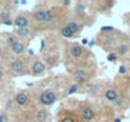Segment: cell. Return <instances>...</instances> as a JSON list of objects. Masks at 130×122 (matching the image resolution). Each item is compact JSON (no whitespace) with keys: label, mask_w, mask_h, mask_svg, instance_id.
Returning a JSON list of instances; mask_svg holds the SVG:
<instances>
[{"label":"cell","mask_w":130,"mask_h":122,"mask_svg":"<svg viewBox=\"0 0 130 122\" xmlns=\"http://www.w3.org/2000/svg\"><path fill=\"white\" fill-rule=\"evenodd\" d=\"M29 71H31V74H32V75L38 76V75H41V74H43V73L46 71V65L42 63L41 60L36 58V60H33V61H32L31 68H29Z\"/></svg>","instance_id":"cell-3"},{"label":"cell","mask_w":130,"mask_h":122,"mask_svg":"<svg viewBox=\"0 0 130 122\" xmlns=\"http://www.w3.org/2000/svg\"><path fill=\"white\" fill-rule=\"evenodd\" d=\"M29 24V18L26 14H18L14 19V26L15 28H23V27H28Z\"/></svg>","instance_id":"cell-8"},{"label":"cell","mask_w":130,"mask_h":122,"mask_svg":"<svg viewBox=\"0 0 130 122\" xmlns=\"http://www.w3.org/2000/svg\"><path fill=\"white\" fill-rule=\"evenodd\" d=\"M47 118H48V113H47L46 109H40V111L37 112V114H36L37 122H46Z\"/></svg>","instance_id":"cell-16"},{"label":"cell","mask_w":130,"mask_h":122,"mask_svg":"<svg viewBox=\"0 0 130 122\" xmlns=\"http://www.w3.org/2000/svg\"><path fill=\"white\" fill-rule=\"evenodd\" d=\"M126 71H127V70H126V66H125V65H121L120 69H119V74H120V75H125Z\"/></svg>","instance_id":"cell-25"},{"label":"cell","mask_w":130,"mask_h":122,"mask_svg":"<svg viewBox=\"0 0 130 122\" xmlns=\"http://www.w3.org/2000/svg\"><path fill=\"white\" fill-rule=\"evenodd\" d=\"M73 76H74V79L77 80V84H78L79 87L83 85V84H86L87 80H88V74H87V71H86L84 69H78V70H75L74 74H73Z\"/></svg>","instance_id":"cell-5"},{"label":"cell","mask_w":130,"mask_h":122,"mask_svg":"<svg viewBox=\"0 0 130 122\" xmlns=\"http://www.w3.org/2000/svg\"><path fill=\"white\" fill-rule=\"evenodd\" d=\"M113 122H121V119H120V118H115Z\"/></svg>","instance_id":"cell-32"},{"label":"cell","mask_w":130,"mask_h":122,"mask_svg":"<svg viewBox=\"0 0 130 122\" xmlns=\"http://www.w3.org/2000/svg\"><path fill=\"white\" fill-rule=\"evenodd\" d=\"M103 95H105L106 100L113 103V102L119 98V92H117V89H115V88H107V89L105 90Z\"/></svg>","instance_id":"cell-11"},{"label":"cell","mask_w":130,"mask_h":122,"mask_svg":"<svg viewBox=\"0 0 130 122\" xmlns=\"http://www.w3.org/2000/svg\"><path fill=\"white\" fill-rule=\"evenodd\" d=\"M45 14H46V9H43V8L36 9L33 12V19L38 23H43L45 22Z\"/></svg>","instance_id":"cell-13"},{"label":"cell","mask_w":130,"mask_h":122,"mask_svg":"<svg viewBox=\"0 0 130 122\" xmlns=\"http://www.w3.org/2000/svg\"><path fill=\"white\" fill-rule=\"evenodd\" d=\"M31 33V29L28 28V27H23V28H15V31H14V34L19 38H26L28 34Z\"/></svg>","instance_id":"cell-14"},{"label":"cell","mask_w":130,"mask_h":122,"mask_svg":"<svg viewBox=\"0 0 130 122\" xmlns=\"http://www.w3.org/2000/svg\"><path fill=\"white\" fill-rule=\"evenodd\" d=\"M80 114H82V118L84 121H87V122H89V121H92L94 118V111L91 107H88V106H86V107L82 108Z\"/></svg>","instance_id":"cell-12"},{"label":"cell","mask_w":130,"mask_h":122,"mask_svg":"<svg viewBox=\"0 0 130 122\" xmlns=\"http://www.w3.org/2000/svg\"><path fill=\"white\" fill-rule=\"evenodd\" d=\"M55 100H56V94H55V92L51 90V89L43 90L42 94L40 95V99H38V102H40L42 106H45V107L52 106V104L55 103Z\"/></svg>","instance_id":"cell-2"},{"label":"cell","mask_w":130,"mask_h":122,"mask_svg":"<svg viewBox=\"0 0 130 122\" xmlns=\"http://www.w3.org/2000/svg\"><path fill=\"white\" fill-rule=\"evenodd\" d=\"M74 13H75L78 17H82V15H84V13H86V7H84V4H83V3H80V2H78V3L75 4Z\"/></svg>","instance_id":"cell-17"},{"label":"cell","mask_w":130,"mask_h":122,"mask_svg":"<svg viewBox=\"0 0 130 122\" xmlns=\"http://www.w3.org/2000/svg\"><path fill=\"white\" fill-rule=\"evenodd\" d=\"M61 122H74V119H73L72 117H67V118H64Z\"/></svg>","instance_id":"cell-28"},{"label":"cell","mask_w":130,"mask_h":122,"mask_svg":"<svg viewBox=\"0 0 130 122\" xmlns=\"http://www.w3.org/2000/svg\"><path fill=\"white\" fill-rule=\"evenodd\" d=\"M3 79V71H2V69H0V80Z\"/></svg>","instance_id":"cell-30"},{"label":"cell","mask_w":130,"mask_h":122,"mask_svg":"<svg viewBox=\"0 0 130 122\" xmlns=\"http://www.w3.org/2000/svg\"><path fill=\"white\" fill-rule=\"evenodd\" d=\"M129 63H130V61H129Z\"/></svg>","instance_id":"cell-34"},{"label":"cell","mask_w":130,"mask_h":122,"mask_svg":"<svg viewBox=\"0 0 130 122\" xmlns=\"http://www.w3.org/2000/svg\"><path fill=\"white\" fill-rule=\"evenodd\" d=\"M3 24H5V26H13L14 24V21L13 19H7V21H4V22H2Z\"/></svg>","instance_id":"cell-26"},{"label":"cell","mask_w":130,"mask_h":122,"mask_svg":"<svg viewBox=\"0 0 130 122\" xmlns=\"http://www.w3.org/2000/svg\"><path fill=\"white\" fill-rule=\"evenodd\" d=\"M13 104H14V100L13 99H10V100H8V103H7V109H12L13 108Z\"/></svg>","instance_id":"cell-27"},{"label":"cell","mask_w":130,"mask_h":122,"mask_svg":"<svg viewBox=\"0 0 130 122\" xmlns=\"http://www.w3.org/2000/svg\"><path fill=\"white\" fill-rule=\"evenodd\" d=\"M54 19V12L51 9H46V14H45V22L43 23H50Z\"/></svg>","instance_id":"cell-22"},{"label":"cell","mask_w":130,"mask_h":122,"mask_svg":"<svg viewBox=\"0 0 130 122\" xmlns=\"http://www.w3.org/2000/svg\"><path fill=\"white\" fill-rule=\"evenodd\" d=\"M130 51V45L127 42H120L115 47V52L117 56H126Z\"/></svg>","instance_id":"cell-9"},{"label":"cell","mask_w":130,"mask_h":122,"mask_svg":"<svg viewBox=\"0 0 130 122\" xmlns=\"http://www.w3.org/2000/svg\"><path fill=\"white\" fill-rule=\"evenodd\" d=\"M10 71L13 75H24L27 71V65L26 60L23 58H15L10 64Z\"/></svg>","instance_id":"cell-1"},{"label":"cell","mask_w":130,"mask_h":122,"mask_svg":"<svg viewBox=\"0 0 130 122\" xmlns=\"http://www.w3.org/2000/svg\"><path fill=\"white\" fill-rule=\"evenodd\" d=\"M14 102H15L18 106H21V107L27 106L28 102H29V97H28V94L26 93V90H21V92H18L17 95H15V98H14Z\"/></svg>","instance_id":"cell-7"},{"label":"cell","mask_w":130,"mask_h":122,"mask_svg":"<svg viewBox=\"0 0 130 122\" xmlns=\"http://www.w3.org/2000/svg\"><path fill=\"white\" fill-rule=\"evenodd\" d=\"M10 15H12L10 9H9V8H5L2 13H0V19H2V22H4V21H7V19H12Z\"/></svg>","instance_id":"cell-20"},{"label":"cell","mask_w":130,"mask_h":122,"mask_svg":"<svg viewBox=\"0 0 130 122\" xmlns=\"http://www.w3.org/2000/svg\"><path fill=\"white\" fill-rule=\"evenodd\" d=\"M0 122H5V114L0 113Z\"/></svg>","instance_id":"cell-29"},{"label":"cell","mask_w":130,"mask_h":122,"mask_svg":"<svg viewBox=\"0 0 130 122\" xmlns=\"http://www.w3.org/2000/svg\"><path fill=\"white\" fill-rule=\"evenodd\" d=\"M67 27H68V28H69L75 36L80 32V26H79V23H77L75 21H70V22L67 24Z\"/></svg>","instance_id":"cell-15"},{"label":"cell","mask_w":130,"mask_h":122,"mask_svg":"<svg viewBox=\"0 0 130 122\" xmlns=\"http://www.w3.org/2000/svg\"><path fill=\"white\" fill-rule=\"evenodd\" d=\"M26 43L23 42V41H18L15 45H13L12 47H10V51H12V53H14V55H17V56H21V55H23L24 53V51H26Z\"/></svg>","instance_id":"cell-10"},{"label":"cell","mask_w":130,"mask_h":122,"mask_svg":"<svg viewBox=\"0 0 130 122\" xmlns=\"http://www.w3.org/2000/svg\"><path fill=\"white\" fill-rule=\"evenodd\" d=\"M117 55H116V52H110V53H107V61H110V63H115V61H117Z\"/></svg>","instance_id":"cell-24"},{"label":"cell","mask_w":130,"mask_h":122,"mask_svg":"<svg viewBox=\"0 0 130 122\" xmlns=\"http://www.w3.org/2000/svg\"><path fill=\"white\" fill-rule=\"evenodd\" d=\"M19 41V38L15 36V34H8V38H7V43L12 47L13 45H15L17 42Z\"/></svg>","instance_id":"cell-21"},{"label":"cell","mask_w":130,"mask_h":122,"mask_svg":"<svg viewBox=\"0 0 130 122\" xmlns=\"http://www.w3.org/2000/svg\"><path fill=\"white\" fill-rule=\"evenodd\" d=\"M83 53H84V48H83L80 45L73 43V45L69 46V55H70L73 58H79V57L83 56Z\"/></svg>","instance_id":"cell-6"},{"label":"cell","mask_w":130,"mask_h":122,"mask_svg":"<svg viewBox=\"0 0 130 122\" xmlns=\"http://www.w3.org/2000/svg\"><path fill=\"white\" fill-rule=\"evenodd\" d=\"M60 33H61V36H62V37H65V38H73V37H75V34H74V33H73V32L67 27V26L61 28Z\"/></svg>","instance_id":"cell-18"},{"label":"cell","mask_w":130,"mask_h":122,"mask_svg":"<svg viewBox=\"0 0 130 122\" xmlns=\"http://www.w3.org/2000/svg\"><path fill=\"white\" fill-rule=\"evenodd\" d=\"M98 89H100L98 84H96V83H93V82L87 84V92L91 93V94H96V93L98 92Z\"/></svg>","instance_id":"cell-19"},{"label":"cell","mask_w":130,"mask_h":122,"mask_svg":"<svg viewBox=\"0 0 130 122\" xmlns=\"http://www.w3.org/2000/svg\"><path fill=\"white\" fill-rule=\"evenodd\" d=\"M98 43L103 48H110V47H112L116 43V39H115L112 32L111 33H103V34L101 33V38H100V42Z\"/></svg>","instance_id":"cell-4"},{"label":"cell","mask_w":130,"mask_h":122,"mask_svg":"<svg viewBox=\"0 0 130 122\" xmlns=\"http://www.w3.org/2000/svg\"><path fill=\"white\" fill-rule=\"evenodd\" d=\"M64 5H67V7L70 5V2H64Z\"/></svg>","instance_id":"cell-31"},{"label":"cell","mask_w":130,"mask_h":122,"mask_svg":"<svg viewBox=\"0 0 130 122\" xmlns=\"http://www.w3.org/2000/svg\"><path fill=\"white\" fill-rule=\"evenodd\" d=\"M79 85L77 84V83H74V84H72L70 87H69V89H68V94H74V93H77V92H79Z\"/></svg>","instance_id":"cell-23"},{"label":"cell","mask_w":130,"mask_h":122,"mask_svg":"<svg viewBox=\"0 0 130 122\" xmlns=\"http://www.w3.org/2000/svg\"><path fill=\"white\" fill-rule=\"evenodd\" d=\"M28 53L29 55H33V50H28Z\"/></svg>","instance_id":"cell-33"}]
</instances>
